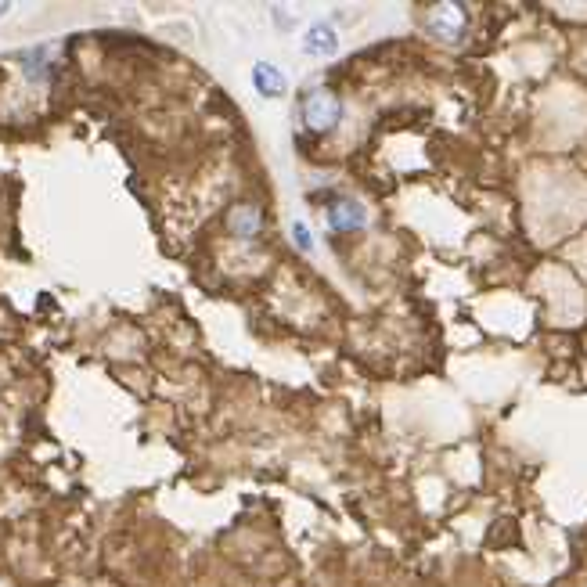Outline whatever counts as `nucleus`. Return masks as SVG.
I'll use <instances>...</instances> for the list:
<instances>
[{
  "mask_svg": "<svg viewBox=\"0 0 587 587\" xmlns=\"http://www.w3.org/2000/svg\"><path fill=\"white\" fill-rule=\"evenodd\" d=\"M429 33L436 40H447V44H458L461 33H465V8L461 4H440L429 15Z\"/></svg>",
  "mask_w": 587,
  "mask_h": 587,
  "instance_id": "obj_2",
  "label": "nucleus"
},
{
  "mask_svg": "<svg viewBox=\"0 0 587 587\" xmlns=\"http://www.w3.org/2000/svg\"><path fill=\"white\" fill-rule=\"evenodd\" d=\"M364 220H368V213H364L361 202H353V199L335 202V206L328 209V227H332V231H357V227H364Z\"/></svg>",
  "mask_w": 587,
  "mask_h": 587,
  "instance_id": "obj_5",
  "label": "nucleus"
},
{
  "mask_svg": "<svg viewBox=\"0 0 587 587\" xmlns=\"http://www.w3.org/2000/svg\"><path fill=\"white\" fill-rule=\"evenodd\" d=\"M303 51L310 58H332L339 51V37H335V29L328 22H314L307 29V37H303Z\"/></svg>",
  "mask_w": 587,
  "mask_h": 587,
  "instance_id": "obj_3",
  "label": "nucleus"
},
{
  "mask_svg": "<svg viewBox=\"0 0 587 587\" xmlns=\"http://www.w3.org/2000/svg\"><path fill=\"white\" fill-rule=\"evenodd\" d=\"M253 83H256V91H260L263 98H281V94H285V76H281L271 62L256 65V69H253Z\"/></svg>",
  "mask_w": 587,
  "mask_h": 587,
  "instance_id": "obj_6",
  "label": "nucleus"
},
{
  "mask_svg": "<svg viewBox=\"0 0 587 587\" xmlns=\"http://www.w3.org/2000/svg\"><path fill=\"white\" fill-rule=\"evenodd\" d=\"M292 238H296V245L299 249H303V253H310V249H314V242H310V231H307V224H292Z\"/></svg>",
  "mask_w": 587,
  "mask_h": 587,
  "instance_id": "obj_7",
  "label": "nucleus"
},
{
  "mask_svg": "<svg viewBox=\"0 0 587 587\" xmlns=\"http://www.w3.org/2000/svg\"><path fill=\"white\" fill-rule=\"evenodd\" d=\"M227 227H231V235L249 242L263 231V213L256 206H235L227 213Z\"/></svg>",
  "mask_w": 587,
  "mask_h": 587,
  "instance_id": "obj_4",
  "label": "nucleus"
},
{
  "mask_svg": "<svg viewBox=\"0 0 587 587\" xmlns=\"http://www.w3.org/2000/svg\"><path fill=\"white\" fill-rule=\"evenodd\" d=\"M343 119V101L335 98L332 91H310L303 101V123H307L314 134H328L335 130V123Z\"/></svg>",
  "mask_w": 587,
  "mask_h": 587,
  "instance_id": "obj_1",
  "label": "nucleus"
},
{
  "mask_svg": "<svg viewBox=\"0 0 587 587\" xmlns=\"http://www.w3.org/2000/svg\"><path fill=\"white\" fill-rule=\"evenodd\" d=\"M8 8H11V4H0V19H4V15H8Z\"/></svg>",
  "mask_w": 587,
  "mask_h": 587,
  "instance_id": "obj_8",
  "label": "nucleus"
}]
</instances>
